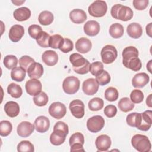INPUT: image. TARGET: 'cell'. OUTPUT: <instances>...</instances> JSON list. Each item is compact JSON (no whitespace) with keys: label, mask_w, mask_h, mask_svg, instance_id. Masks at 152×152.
<instances>
[{"label":"cell","mask_w":152,"mask_h":152,"mask_svg":"<svg viewBox=\"0 0 152 152\" xmlns=\"http://www.w3.org/2000/svg\"><path fill=\"white\" fill-rule=\"evenodd\" d=\"M100 55L102 62L106 64H109L113 62L117 58L118 52L115 46L107 45L102 48Z\"/></svg>","instance_id":"8992f818"},{"label":"cell","mask_w":152,"mask_h":152,"mask_svg":"<svg viewBox=\"0 0 152 152\" xmlns=\"http://www.w3.org/2000/svg\"><path fill=\"white\" fill-rule=\"evenodd\" d=\"M53 15L49 11H43L40 13L38 17V20L40 24L43 26L50 24L53 21Z\"/></svg>","instance_id":"83f0119b"},{"label":"cell","mask_w":152,"mask_h":152,"mask_svg":"<svg viewBox=\"0 0 152 152\" xmlns=\"http://www.w3.org/2000/svg\"><path fill=\"white\" fill-rule=\"evenodd\" d=\"M128 125L138 128L141 122V114L140 113L133 112L127 115L126 118Z\"/></svg>","instance_id":"484cf974"},{"label":"cell","mask_w":152,"mask_h":152,"mask_svg":"<svg viewBox=\"0 0 152 152\" xmlns=\"http://www.w3.org/2000/svg\"><path fill=\"white\" fill-rule=\"evenodd\" d=\"M69 61L72 66L73 70L78 74H86L89 72L90 62L82 55L74 53L70 55Z\"/></svg>","instance_id":"6da1fadb"},{"label":"cell","mask_w":152,"mask_h":152,"mask_svg":"<svg viewBox=\"0 0 152 152\" xmlns=\"http://www.w3.org/2000/svg\"><path fill=\"white\" fill-rule=\"evenodd\" d=\"M42 31V27L37 24H32L29 26L28 32L29 35L34 39H36L39 34Z\"/></svg>","instance_id":"c3c4849f"},{"label":"cell","mask_w":152,"mask_h":152,"mask_svg":"<svg viewBox=\"0 0 152 152\" xmlns=\"http://www.w3.org/2000/svg\"><path fill=\"white\" fill-rule=\"evenodd\" d=\"M24 34V27L20 24L12 26L9 31V38L13 42H17L21 40Z\"/></svg>","instance_id":"5bb4252c"},{"label":"cell","mask_w":152,"mask_h":152,"mask_svg":"<svg viewBox=\"0 0 152 152\" xmlns=\"http://www.w3.org/2000/svg\"><path fill=\"white\" fill-rule=\"evenodd\" d=\"M86 12L80 9H74L69 13V18L72 22L75 24H81L87 20Z\"/></svg>","instance_id":"44dd1931"},{"label":"cell","mask_w":152,"mask_h":152,"mask_svg":"<svg viewBox=\"0 0 152 152\" xmlns=\"http://www.w3.org/2000/svg\"><path fill=\"white\" fill-rule=\"evenodd\" d=\"M3 62L7 68L11 69L16 67L18 64V59L15 56L9 55L5 56Z\"/></svg>","instance_id":"f35d334b"},{"label":"cell","mask_w":152,"mask_h":152,"mask_svg":"<svg viewBox=\"0 0 152 152\" xmlns=\"http://www.w3.org/2000/svg\"><path fill=\"white\" fill-rule=\"evenodd\" d=\"M53 129H59L62 131L64 132H65L67 135L69 132L68 125L62 121L57 122L53 126Z\"/></svg>","instance_id":"816d5d0a"},{"label":"cell","mask_w":152,"mask_h":152,"mask_svg":"<svg viewBox=\"0 0 152 152\" xmlns=\"http://www.w3.org/2000/svg\"><path fill=\"white\" fill-rule=\"evenodd\" d=\"M27 71L31 79H39L43 74V68L41 64L34 62L28 67Z\"/></svg>","instance_id":"e0dca14e"},{"label":"cell","mask_w":152,"mask_h":152,"mask_svg":"<svg viewBox=\"0 0 152 152\" xmlns=\"http://www.w3.org/2000/svg\"><path fill=\"white\" fill-rule=\"evenodd\" d=\"M25 2V1H12V2L13 4H14L15 5L18 6V5H21L23 3H24Z\"/></svg>","instance_id":"9f6ffc18"},{"label":"cell","mask_w":152,"mask_h":152,"mask_svg":"<svg viewBox=\"0 0 152 152\" xmlns=\"http://www.w3.org/2000/svg\"><path fill=\"white\" fill-rule=\"evenodd\" d=\"M42 59L43 62L48 66H53L58 62V56L56 52L48 50L43 52Z\"/></svg>","instance_id":"ffe728a7"},{"label":"cell","mask_w":152,"mask_h":152,"mask_svg":"<svg viewBox=\"0 0 152 152\" xmlns=\"http://www.w3.org/2000/svg\"><path fill=\"white\" fill-rule=\"evenodd\" d=\"M96 80L100 86H104L110 83V76L106 71L103 70L96 77Z\"/></svg>","instance_id":"60d3db41"},{"label":"cell","mask_w":152,"mask_h":152,"mask_svg":"<svg viewBox=\"0 0 152 152\" xmlns=\"http://www.w3.org/2000/svg\"><path fill=\"white\" fill-rule=\"evenodd\" d=\"M107 10V5L104 1L97 0L94 1L88 8V13L94 17H103Z\"/></svg>","instance_id":"277c9868"},{"label":"cell","mask_w":152,"mask_h":152,"mask_svg":"<svg viewBox=\"0 0 152 152\" xmlns=\"http://www.w3.org/2000/svg\"><path fill=\"white\" fill-rule=\"evenodd\" d=\"M111 142L110 138L108 135L102 134L96 138L95 144L98 151H106L110 147Z\"/></svg>","instance_id":"4fadbf2b"},{"label":"cell","mask_w":152,"mask_h":152,"mask_svg":"<svg viewBox=\"0 0 152 152\" xmlns=\"http://www.w3.org/2000/svg\"><path fill=\"white\" fill-rule=\"evenodd\" d=\"M50 37V36L48 33L42 31L36 39L37 43L42 48H48L49 47V41Z\"/></svg>","instance_id":"e575fe53"},{"label":"cell","mask_w":152,"mask_h":152,"mask_svg":"<svg viewBox=\"0 0 152 152\" xmlns=\"http://www.w3.org/2000/svg\"><path fill=\"white\" fill-rule=\"evenodd\" d=\"M133 5L134 8L139 11L145 10L149 3L148 0H134Z\"/></svg>","instance_id":"681fc988"},{"label":"cell","mask_w":152,"mask_h":152,"mask_svg":"<svg viewBox=\"0 0 152 152\" xmlns=\"http://www.w3.org/2000/svg\"><path fill=\"white\" fill-rule=\"evenodd\" d=\"M104 105L103 100L99 97H94L91 99L88 103V108L91 111H98L102 109Z\"/></svg>","instance_id":"836d02e7"},{"label":"cell","mask_w":152,"mask_h":152,"mask_svg":"<svg viewBox=\"0 0 152 152\" xmlns=\"http://www.w3.org/2000/svg\"><path fill=\"white\" fill-rule=\"evenodd\" d=\"M151 62H152V60H150L148 63L147 64V69L149 71V72L150 73H151Z\"/></svg>","instance_id":"6f0895ef"},{"label":"cell","mask_w":152,"mask_h":152,"mask_svg":"<svg viewBox=\"0 0 152 152\" xmlns=\"http://www.w3.org/2000/svg\"><path fill=\"white\" fill-rule=\"evenodd\" d=\"M150 77L145 72H140L135 74L132 79V84L135 88H142L148 84Z\"/></svg>","instance_id":"2e32d148"},{"label":"cell","mask_w":152,"mask_h":152,"mask_svg":"<svg viewBox=\"0 0 152 152\" xmlns=\"http://www.w3.org/2000/svg\"><path fill=\"white\" fill-rule=\"evenodd\" d=\"M91 48L92 43L91 41L86 37H81L75 43V49L81 53H86L88 52Z\"/></svg>","instance_id":"d6986e66"},{"label":"cell","mask_w":152,"mask_h":152,"mask_svg":"<svg viewBox=\"0 0 152 152\" xmlns=\"http://www.w3.org/2000/svg\"><path fill=\"white\" fill-rule=\"evenodd\" d=\"M26 92L30 96H36L42 91V85L37 79L28 80L25 85Z\"/></svg>","instance_id":"8fae6325"},{"label":"cell","mask_w":152,"mask_h":152,"mask_svg":"<svg viewBox=\"0 0 152 152\" xmlns=\"http://www.w3.org/2000/svg\"><path fill=\"white\" fill-rule=\"evenodd\" d=\"M151 25L152 23H150L147 26H146V33L147 34L151 37Z\"/></svg>","instance_id":"db71d44e"},{"label":"cell","mask_w":152,"mask_h":152,"mask_svg":"<svg viewBox=\"0 0 152 152\" xmlns=\"http://www.w3.org/2000/svg\"><path fill=\"white\" fill-rule=\"evenodd\" d=\"M124 30L123 26L118 23L112 24L110 26L109 34L114 39L121 37L124 34Z\"/></svg>","instance_id":"f1b7e54d"},{"label":"cell","mask_w":152,"mask_h":152,"mask_svg":"<svg viewBox=\"0 0 152 152\" xmlns=\"http://www.w3.org/2000/svg\"><path fill=\"white\" fill-rule=\"evenodd\" d=\"M17 151L19 152H33L34 151V145L29 141H21L17 145Z\"/></svg>","instance_id":"8d00e7d4"},{"label":"cell","mask_w":152,"mask_h":152,"mask_svg":"<svg viewBox=\"0 0 152 152\" xmlns=\"http://www.w3.org/2000/svg\"><path fill=\"white\" fill-rule=\"evenodd\" d=\"M113 18L123 21L130 20L133 17V11L131 8L121 4L114 5L110 11Z\"/></svg>","instance_id":"7a4b0ae2"},{"label":"cell","mask_w":152,"mask_h":152,"mask_svg":"<svg viewBox=\"0 0 152 152\" xmlns=\"http://www.w3.org/2000/svg\"><path fill=\"white\" fill-rule=\"evenodd\" d=\"M122 64L124 66L132 70L133 71H138L142 67V64L140 59L138 58V56L131 58L126 62H122Z\"/></svg>","instance_id":"4316f807"},{"label":"cell","mask_w":152,"mask_h":152,"mask_svg":"<svg viewBox=\"0 0 152 152\" xmlns=\"http://www.w3.org/2000/svg\"><path fill=\"white\" fill-rule=\"evenodd\" d=\"M104 119L100 115H95L87 121V127L89 131L96 133L102 130L104 125Z\"/></svg>","instance_id":"52a82bcc"},{"label":"cell","mask_w":152,"mask_h":152,"mask_svg":"<svg viewBox=\"0 0 152 152\" xmlns=\"http://www.w3.org/2000/svg\"><path fill=\"white\" fill-rule=\"evenodd\" d=\"M132 147L140 152L150 151L151 148V144L148 138L141 134H136L131 139Z\"/></svg>","instance_id":"3957f363"},{"label":"cell","mask_w":152,"mask_h":152,"mask_svg":"<svg viewBox=\"0 0 152 152\" xmlns=\"http://www.w3.org/2000/svg\"><path fill=\"white\" fill-rule=\"evenodd\" d=\"M117 113V108L115 105L109 104L106 106L104 109V113L107 118L114 117Z\"/></svg>","instance_id":"f907efd6"},{"label":"cell","mask_w":152,"mask_h":152,"mask_svg":"<svg viewBox=\"0 0 152 152\" xmlns=\"http://www.w3.org/2000/svg\"><path fill=\"white\" fill-rule=\"evenodd\" d=\"M118 105L119 109L124 112H129L134 107V103L128 97H123L120 99Z\"/></svg>","instance_id":"4dcf8cb0"},{"label":"cell","mask_w":152,"mask_h":152,"mask_svg":"<svg viewBox=\"0 0 152 152\" xmlns=\"http://www.w3.org/2000/svg\"><path fill=\"white\" fill-rule=\"evenodd\" d=\"M66 109L64 104L56 102L52 103L49 107V113L53 118L60 119L66 114Z\"/></svg>","instance_id":"ba28073f"},{"label":"cell","mask_w":152,"mask_h":152,"mask_svg":"<svg viewBox=\"0 0 152 152\" xmlns=\"http://www.w3.org/2000/svg\"><path fill=\"white\" fill-rule=\"evenodd\" d=\"M99 84L94 78H88L84 81L82 86L83 92L88 96L95 94L99 89Z\"/></svg>","instance_id":"30bf717a"},{"label":"cell","mask_w":152,"mask_h":152,"mask_svg":"<svg viewBox=\"0 0 152 152\" xmlns=\"http://www.w3.org/2000/svg\"><path fill=\"white\" fill-rule=\"evenodd\" d=\"M74 48L73 42L68 38H64L59 49L64 53H68L72 50Z\"/></svg>","instance_id":"f6af8a7d"},{"label":"cell","mask_w":152,"mask_h":152,"mask_svg":"<svg viewBox=\"0 0 152 152\" xmlns=\"http://www.w3.org/2000/svg\"><path fill=\"white\" fill-rule=\"evenodd\" d=\"M34 62H35V61L32 58L27 55H24L19 59V64L20 67L23 68L26 71H27L28 67Z\"/></svg>","instance_id":"ee69618b"},{"label":"cell","mask_w":152,"mask_h":152,"mask_svg":"<svg viewBox=\"0 0 152 152\" xmlns=\"http://www.w3.org/2000/svg\"><path fill=\"white\" fill-rule=\"evenodd\" d=\"M26 77V71L21 67H15L11 72V78L17 82H21Z\"/></svg>","instance_id":"1f68e13d"},{"label":"cell","mask_w":152,"mask_h":152,"mask_svg":"<svg viewBox=\"0 0 152 152\" xmlns=\"http://www.w3.org/2000/svg\"><path fill=\"white\" fill-rule=\"evenodd\" d=\"M64 38L59 34H54L50 37L49 44V47L53 49H59Z\"/></svg>","instance_id":"7bdbcfd3"},{"label":"cell","mask_w":152,"mask_h":152,"mask_svg":"<svg viewBox=\"0 0 152 152\" xmlns=\"http://www.w3.org/2000/svg\"><path fill=\"white\" fill-rule=\"evenodd\" d=\"M12 126L8 121H2L0 122V135L2 137L8 136L12 131Z\"/></svg>","instance_id":"d590c367"},{"label":"cell","mask_w":152,"mask_h":152,"mask_svg":"<svg viewBox=\"0 0 152 152\" xmlns=\"http://www.w3.org/2000/svg\"><path fill=\"white\" fill-rule=\"evenodd\" d=\"M34 124L36 130L40 133L46 132L50 126L49 119L45 116H38L35 119Z\"/></svg>","instance_id":"9a60e30c"},{"label":"cell","mask_w":152,"mask_h":152,"mask_svg":"<svg viewBox=\"0 0 152 152\" xmlns=\"http://www.w3.org/2000/svg\"><path fill=\"white\" fill-rule=\"evenodd\" d=\"M126 31L129 36L131 38L138 39L142 35V28L140 24L137 23H132L128 26Z\"/></svg>","instance_id":"603a6c76"},{"label":"cell","mask_w":152,"mask_h":152,"mask_svg":"<svg viewBox=\"0 0 152 152\" xmlns=\"http://www.w3.org/2000/svg\"><path fill=\"white\" fill-rule=\"evenodd\" d=\"M7 92L11 97L15 99L20 97L23 94L21 87L14 83H12L8 85L7 87Z\"/></svg>","instance_id":"d6a6232c"},{"label":"cell","mask_w":152,"mask_h":152,"mask_svg":"<svg viewBox=\"0 0 152 152\" xmlns=\"http://www.w3.org/2000/svg\"><path fill=\"white\" fill-rule=\"evenodd\" d=\"M69 108L72 115L76 118H82L84 115V104L79 100H74L69 103Z\"/></svg>","instance_id":"9c48e42d"},{"label":"cell","mask_w":152,"mask_h":152,"mask_svg":"<svg viewBox=\"0 0 152 152\" xmlns=\"http://www.w3.org/2000/svg\"><path fill=\"white\" fill-rule=\"evenodd\" d=\"M122 62H125L131 58L138 56V50L134 46H128L122 51Z\"/></svg>","instance_id":"f546056e"},{"label":"cell","mask_w":152,"mask_h":152,"mask_svg":"<svg viewBox=\"0 0 152 152\" xmlns=\"http://www.w3.org/2000/svg\"><path fill=\"white\" fill-rule=\"evenodd\" d=\"M99 23L94 20H90L86 23L84 26V33L89 36H95L100 31Z\"/></svg>","instance_id":"ac0fdd59"},{"label":"cell","mask_w":152,"mask_h":152,"mask_svg":"<svg viewBox=\"0 0 152 152\" xmlns=\"http://www.w3.org/2000/svg\"><path fill=\"white\" fill-rule=\"evenodd\" d=\"M151 96L152 94H149V96L147 97V99H146V103H147V105L151 107Z\"/></svg>","instance_id":"11a10c76"},{"label":"cell","mask_w":152,"mask_h":152,"mask_svg":"<svg viewBox=\"0 0 152 152\" xmlns=\"http://www.w3.org/2000/svg\"><path fill=\"white\" fill-rule=\"evenodd\" d=\"M67 134L62 131L53 129L50 135V141L54 145H59L64 142Z\"/></svg>","instance_id":"7402d4cb"},{"label":"cell","mask_w":152,"mask_h":152,"mask_svg":"<svg viewBox=\"0 0 152 152\" xmlns=\"http://www.w3.org/2000/svg\"><path fill=\"white\" fill-rule=\"evenodd\" d=\"M130 98L131 100L134 103H140L142 102L144 99V94L141 90L135 89L131 91Z\"/></svg>","instance_id":"bcb514c9"},{"label":"cell","mask_w":152,"mask_h":152,"mask_svg":"<svg viewBox=\"0 0 152 152\" xmlns=\"http://www.w3.org/2000/svg\"><path fill=\"white\" fill-rule=\"evenodd\" d=\"M34 125L28 121H23L18 124L17 132L19 136L21 137H28L34 131Z\"/></svg>","instance_id":"7c38bea8"},{"label":"cell","mask_w":152,"mask_h":152,"mask_svg":"<svg viewBox=\"0 0 152 152\" xmlns=\"http://www.w3.org/2000/svg\"><path fill=\"white\" fill-rule=\"evenodd\" d=\"M13 15L14 18L18 21H26L31 16V11L27 7H21L14 11Z\"/></svg>","instance_id":"d4e9b609"},{"label":"cell","mask_w":152,"mask_h":152,"mask_svg":"<svg viewBox=\"0 0 152 152\" xmlns=\"http://www.w3.org/2000/svg\"><path fill=\"white\" fill-rule=\"evenodd\" d=\"M119 96L117 89L113 87L107 88L104 92L105 99L109 102H113L118 99Z\"/></svg>","instance_id":"ab89813d"},{"label":"cell","mask_w":152,"mask_h":152,"mask_svg":"<svg viewBox=\"0 0 152 152\" xmlns=\"http://www.w3.org/2000/svg\"><path fill=\"white\" fill-rule=\"evenodd\" d=\"M71 151H84V149L83 148V144L80 143H75L71 145Z\"/></svg>","instance_id":"f5cc1de1"},{"label":"cell","mask_w":152,"mask_h":152,"mask_svg":"<svg viewBox=\"0 0 152 152\" xmlns=\"http://www.w3.org/2000/svg\"><path fill=\"white\" fill-rule=\"evenodd\" d=\"M103 71V65L101 62L96 61L91 63L89 66V71L94 76H97Z\"/></svg>","instance_id":"b9f144b4"},{"label":"cell","mask_w":152,"mask_h":152,"mask_svg":"<svg viewBox=\"0 0 152 152\" xmlns=\"http://www.w3.org/2000/svg\"><path fill=\"white\" fill-rule=\"evenodd\" d=\"M33 102L36 106H45L48 102V96L45 92L41 91L38 94L34 96L33 98Z\"/></svg>","instance_id":"74e56055"},{"label":"cell","mask_w":152,"mask_h":152,"mask_svg":"<svg viewBox=\"0 0 152 152\" xmlns=\"http://www.w3.org/2000/svg\"><path fill=\"white\" fill-rule=\"evenodd\" d=\"M80 81L79 79L74 76H69L64 79L62 83L64 91L68 94L76 93L79 90Z\"/></svg>","instance_id":"5b68a950"},{"label":"cell","mask_w":152,"mask_h":152,"mask_svg":"<svg viewBox=\"0 0 152 152\" xmlns=\"http://www.w3.org/2000/svg\"><path fill=\"white\" fill-rule=\"evenodd\" d=\"M80 143L84 144V135L81 132H75L69 138V144L71 146L73 144Z\"/></svg>","instance_id":"7dc6e473"},{"label":"cell","mask_w":152,"mask_h":152,"mask_svg":"<svg viewBox=\"0 0 152 152\" xmlns=\"http://www.w3.org/2000/svg\"><path fill=\"white\" fill-rule=\"evenodd\" d=\"M4 110L8 116L14 118L19 114L20 106L17 102L9 101L5 103L4 106Z\"/></svg>","instance_id":"cb8c5ba5"}]
</instances>
